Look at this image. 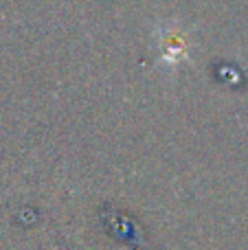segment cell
I'll use <instances>...</instances> for the list:
<instances>
[{
  "mask_svg": "<svg viewBox=\"0 0 248 250\" xmlns=\"http://www.w3.org/2000/svg\"><path fill=\"white\" fill-rule=\"evenodd\" d=\"M163 57L171 62H178L180 57H185L187 53V40H185L183 33H178L176 29H169L165 35H163Z\"/></svg>",
  "mask_w": 248,
  "mask_h": 250,
  "instance_id": "obj_1",
  "label": "cell"
}]
</instances>
